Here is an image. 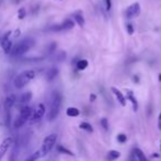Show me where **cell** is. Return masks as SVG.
Listing matches in <instances>:
<instances>
[{"label": "cell", "mask_w": 161, "mask_h": 161, "mask_svg": "<svg viewBox=\"0 0 161 161\" xmlns=\"http://www.w3.org/2000/svg\"><path fill=\"white\" fill-rule=\"evenodd\" d=\"M25 17V10L24 9H20L19 10V19H23Z\"/></svg>", "instance_id": "cell-27"}, {"label": "cell", "mask_w": 161, "mask_h": 161, "mask_svg": "<svg viewBox=\"0 0 161 161\" xmlns=\"http://www.w3.org/2000/svg\"><path fill=\"white\" fill-rule=\"evenodd\" d=\"M13 142V139L11 137H8L2 140V142L0 144V161L4 157V154H7V151L9 150V148L11 147V145Z\"/></svg>", "instance_id": "cell-7"}, {"label": "cell", "mask_w": 161, "mask_h": 161, "mask_svg": "<svg viewBox=\"0 0 161 161\" xmlns=\"http://www.w3.org/2000/svg\"><path fill=\"white\" fill-rule=\"evenodd\" d=\"M74 28V22L72 20H65L62 24H58V25H53L50 28V30L52 31H67L71 30Z\"/></svg>", "instance_id": "cell-9"}, {"label": "cell", "mask_w": 161, "mask_h": 161, "mask_svg": "<svg viewBox=\"0 0 161 161\" xmlns=\"http://www.w3.org/2000/svg\"><path fill=\"white\" fill-rule=\"evenodd\" d=\"M56 139H58V135L56 134H51L44 138L43 144H42V147H41V150H40V152H41V157L46 156V154L53 149L55 142H56Z\"/></svg>", "instance_id": "cell-5"}, {"label": "cell", "mask_w": 161, "mask_h": 161, "mask_svg": "<svg viewBox=\"0 0 161 161\" xmlns=\"http://www.w3.org/2000/svg\"><path fill=\"white\" fill-rule=\"evenodd\" d=\"M61 103H62V97L58 93H54L53 97H52L51 106H50V110L48 113V120L49 121H53V120L58 117L60 109H61Z\"/></svg>", "instance_id": "cell-1"}, {"label": "cell", "mask_w": 161, "mask_h": 161, "mask_svg": "<svg viewBox=\"0 0 161 161\" xmlns=\"http://www.w3.org/2000/svg\"><path fill=\"white\" fill-rule=\"evenodd\" d=\"M16 100H17V98H16V95H9L6 98V103H4V105H6V108L7 109H10L11 107L13 106L14 104H16Z\"/></svg>", "instance_id": "cell-14"}, {"label": "cell", "mask_w": 161, "mask_h": 161, "mask_svg": "<svg viewBox=\"0 0 161 161\" xmlns=\"http://www.w3.org/2000/svg\"><path fill=\"white\" fill-rule=\"evenodd\" d=\"M105 4H106V10H110V8H112V0H105Z\"/></svg>", "instance_id": "cell-28"}, {"label": "cell", "mask_w": 161, "mask_h": 161, "mask_svg": "<svg viewBox=\"0 0 161 161\" xmlns=\"http://www.w3.org/2000/svg\"><path fill=\"white\" fill-rule=\"evenodd\" d=\"M74 20L76 21V23L79 24V27H83L84 23H85V21H84V18L82 16H79V14H75L74 16Z\"/></svg>", "instance_id": "cell-22"}, {"label": "cell", "mask_w": 161, "mask_h": 161, "mask_svg": "<svg viewBox=\"0 0 161 161\" xmlns=\"http://www.w3.org/2000/svg\"><path fill=\"white\" fill-rule=\"evenodd\" d=\"M160 149H161V144H160Z\"/></svg>", "instance_id": "cell-32"}, {"label": "cell", "mask_w": 161, "mask_h": 161, "mask_svg": "<svg viewBox=\"0 0 161 161\" xmlns=\"http://www.w3.org/2000/svg\"><path fill=\"white\" fill-rule=\"evenodd\" d=\"M31 98H32V93L27 92V93H24V94L21 95L19 102H20L21 104H28L31 100Z\"/></svg>", "instance_id": "cell-16"}, {"label": "cell", "mask_w": 161, "mask_h": 161, "mask_svg": "<svg viewBox=\"0 0 161 161\" xmlns=\"http://www.w3.org/2000/svg\"><path fill=\"white\" fill-rule=\"evenodd\" d=\"M96 100V95L95 94H91V97H89V100L91 102H94V100Z\"/></svg>", "instance_id": "cell-30"}, {"label": "cell", "mask_w": 161, "mask_h": 161, "mask_svg": "<svg viewBox=\"0 0 161 161\" xmlns=\"http://www.w3.org/2000/svg\"><path fill=\"white\" fill-rule=\"evenodd\" d=\"M58 152H61V154H67V156H71V157H73V156H74V154H73L72 151H70L69 149L64 148L63 146H58Z\"/></svg>", "instance_id": "cell-21"}, {"label": "cell", "mask_w": 161, "mask_h": 161, "mask_svg": "<svg viewBox=\"0 0 161 161\" xmlns=\"http://www.w3.org/2000/svg\"><path fill=\"white\" fill-rule=\"evenodd\" d=\"M159 81L161 82V74H159Z\"/></svg>", "instance_id": "cell-31"}, {"label": "cell", "mask_w": 161, "mask_h": 161, "mask_svg": "<svg viewBox=\"0 0 161 161\" xmlns=\"http://www.w3.org/2000/svg\"><path fill=\"white\" fill-rule=\"evenodd\" d=\"M133 157H134V161H147V158L145 157V154L139 148H135L134 149Z\"/></svg>", "instance_id": "cell-11"}, {"label": "cell", "mask_w": 161, "mask_h": 161, "mask_svg": "<svg viewBox=\"0 0 161 161\" xmlns=\"http://www.w3.org/2000/svg\"><path fill=\"white\" fill-rule=\"evenodd\" d=\"M58 69H55V67L50 69L48 71V73H46V79H48V81H53V79L58 76Z\"/></svg>", "instance_id": "cell-15"}, {"label": "cell", "mask_w": 161, "mask_h": 161, "mask_svg": "<svg viewBox=\"0 0 161 161\" xmlns=\"http://www.w3.org/2000/svg\"><path fill=\"white\" fill-rule=\"evenodd\" d=\"M120 157V152L119 151H116V150H110L108 154H107V160L108 161H114L118 159Z\"/></svg>", "instance_id": "cell-17"}, {"label": "cell", "mask_w": 161, "mask_h": 161, "mask_svg": "<svg viewBox=\"0 0 161 161\" xmlns=\"http://www.w3.org/2000/svg\"><path fill=\"white\" fill-rule=\"evenodd\" d=\"M31 115H32V108L29 106H23L21 108L20 113L18 115V117L16 118L13 123V127L14 128H20L27 123L28 120L30 119Z\"/></svg>", "instance_id": "cell-4"}, {"label": "cell", "mask_w": 161, "mask_h": 161, "mask_svg": "<svg viewBox=\"0 0 161 161\" xmlns=\"http://www.w3.org/2000/svg\"><path fill=\"white\" fill-rule=\"evenodd\" d=\"M9 34H10V32H8L7 34L4 35V38H2V40H1V48L4 49V53H10L11 52V50H12V42H11V40H9L8 39V37H9Z\"/></svg>", "instance_id": "cell-10"}, {"label": "cell", "mask_w": 161, "mask_h": 161, "mask_svg": "<svg viewBox=\"0 0 161 161\" xmlns=\"http://www.w3.org/2000/svg\"><path fill=\"white\" fill-rule=\"evenodd\" d=\"M117 140L119 141L120 144H124V142H126L127 141V136L124 134H119L117 136Z\"/></svg>", "instance_id": "cell-24"}, {"label": "cell", "mask_w": 161, "mask_h": 161, "mask_svg": "<svg viewBox=\"0 0 161 161\" xmlns=\"http://www.w3.org/2000/svg\"><path fill=\"white\" fill-rule=\"evenodd\" d=\"M158 128L161 130V113L159 115V118H158Z\"/></svg>", "instance_id": "cell-29"}, {"label": "cell", "mask_w": 161, "mask_h": 161, "mask_svg": "<svg viewBox=\"0 0 161 161\" xmlns=\"http://www.w3.org/2000/svg\"><path fill=\"white\" fill-rule=\"evenodd\" d=\"M79 128L81 129H83V130H85V131H87V133H93V127H92V125L91 124H88V123H81L79 124Z\"/></svg>", "instance_id": "cell-19"}, {"label": "cell", "mask_w": 161, "mask_h": 161, "mask_svg": "<svg viewBox=\"0 0 161 161\" xmlns=\"http://www.w3.org/2000/svg\"><path fill=\"white\" fill-rule=\"evenodd\" d=\"M87 65H88V62L86 61V60H79L77 62V64H76V67L79 71H83V70H85L87 67Z\"/></svg>", "instance_id": "cell-20"}, {"label": "cell", "mask_w": 161, "mask_h": 161, "mask_svg": "<svg viewBox=\"0 0 161 161\" xmlns=\"http://www.w3.org/2000/svg\"><path fill=\"white\" fill-rule=\"evenodd\" d=\"M66 115L70 117H77L79 115V110L75 107H69L66 109Z\"/></svg>", "instance_id": "cell-18"}, {"label": "cell", "mask_w": 161, "mask_h": 161, "mask_svg": "<svg viewBox=\"0 0 161 161\" xmlns=\"http://www.w3.org/2000/svg\"><path fill=\"white\" fill-rule=\"evenodd\" d=\"M40 157H41V152H40V151H37V152H34L33 154H31L25 161H37Z\"/></svg>", "instance_id": "cell-23"}, {"label": "cell", "mask_w": 161, "mask_h": 161, "mask_svg": "<svg viewBox=\"0 0 161 161\" xmlns=\"http://www.w3.org/2000/svg\"><path fill=\"white\" fill-rule=\"evenodd\" d=\"M35 72L33 70H27L23 71L22 73H20L19 75L14 79V86L17 88H22L27 85L28 83H30L32 79H34Z\"/></svg>", "instance_id": "cell-3"}, {"label": "cell", "mask_w": 161, "mask_h": 161, "mask_svg": "<svg viewBox=\"0 0 161 161\" xmlns=\"http://www.w3.org/2000/svg\"><path fill=\"white\" fill-rule=\"evenodd\" d=\"M32 46H33V41L31 39H24V40H22V41H20L19 43L12 46L10 54H12L13 56H20V55H23L24 53H27Z\"/></svg>", "instance_id": "cell-2"}, {"label": "cell", "mask_w": 161, "mask_h": 161, "mask_svg": "<svg viewBox=\"0 0 161 161\" xmlns=\"http://www.w3.org/2000/svg\"><path fill=\"white\" fill-rule=\"evenodd\" d=\"M140 13V4L136 2V4H133L131 6L127 8V11H126V17L131 19V18H135V17H138Z\"/></svg>", "instance_id": "cell-8"}, {"label": "cell", "mask_w": 161, "mask_h": 161, "mask_svg": "<svg viewBox=\"0 0 161 161\" xmlns=\"http://www.w3.org/2000/svg\"><path fill=\"white\" fill-rule=\"evenodd\" d=\"M100 125L103 126V128L105 129V130H108V121H107V119L106 118H103V119L100 120Z\"/></svg>", "instance_id": "cell-25"}, {"label": "cell", "mask_w": 161, "mask_h": 161, "mask_svg": "<svg viewBox=\"0 0 161 161\" xmlns=\"http://www.w3.org/2000/svg\"><path fill=\"white\" fill-rule=\"evenodd\" d=\"M126 97L131 102V104H133V108H134V110L136 112V110L138 109V102L136 100V98H135V96H134V94H133V92H131V91H127V96H126Z\"/></svg>", "instance_id": "cell-13"}, {"label": "cell", "mask_w": 161, "mask_h": 161, "mask_svg": "<svg viewBox=\"0 0 161 161\" xmlns=\"http://www.w3.org/2000/svg\"><path fill=\"white\" fill-rule=\"evenodd\" d=\"M131 161H134V160H131Z\"/></svg>", "instance_id": "cell-33"}, {"label": "cell", "mask_w": 161, "mask_h": 161, "mask_svg": "<svg viewBox=\"0 0 161 161\" xmlns=\"http://www.w3.org/2000/svg\"><path fill=\"white\" fill-rule=\"evenodd\" d=\"M45 114V106L43 104H39L38 106L35 107L34 110H32V115L30 117L31 123H37L39 120H41V118L44 116Z\"/></svg>", "instance_id": "cell-6"}, {"label": "cell", "mask_w": 161, "mask_h": 161, "mask_svg": "<svg viewBox=\"0 0 161 161\" xmlns=\"http://www.w3.org/2000/svg\"><path fill=\"white\" fill-rule=\"evenodd\" d=\"M126 29H127V31H128V33H129V34H133V33H134V27H133V24L128 23L127 24Z\"/></svg>", "instance_id": "cell-26"}, {"label": "cell", "mask_w": 161, "mask_h": 161, "mask_svg": "<svg viewBox=\"0 0 161 161\" xmlns=\"http://www.w3.org/2000/svg\"><path fill=\"white\" fill-rule=\"evenodd\" d=\"M112 91H113V93L115 94L118 102L121 104V106H126V97L123 95V93L120 92L119 89H117L116 87H112Z\"/></svg>", "instance_id": "cell-12"}]
</instances>
